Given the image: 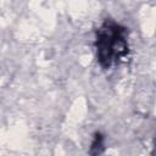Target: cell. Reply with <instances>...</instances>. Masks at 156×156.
I'll return each mask as SVG.
<instances>
[{"label": "cell", "mask_w": 156, "mask_h": 156, "mask_svg": "<svg viewBox=\"0 0 156 156\" xmlns=\"http://www.w3.org/2000/svg\"><path fill=\"white\" fill-rule=\"evenodd\" d=\"M95 48L102 68H110L121 62L128 54L127 29L113 21H105L96 30Z\"/></svg>", "instance_id": "1"}, {"label": "cell", "mask_w": 156, "mask_h": 156, "mask_svg": "<svg viewBox=\"0 0 156 156\" xmlns=\"http://www.w3.org/2000/svg\"><path fill=\"white\" fill-rule=\"evenodd\" d=\"M104 150H105L104 135H102L101 133H95L94 140H93V143H91L89 154H90V156H100Z\"/></svg>", "instance_id": "2"}]
</instances>
